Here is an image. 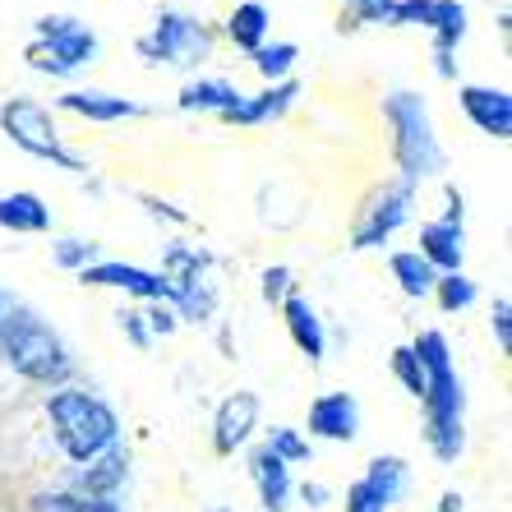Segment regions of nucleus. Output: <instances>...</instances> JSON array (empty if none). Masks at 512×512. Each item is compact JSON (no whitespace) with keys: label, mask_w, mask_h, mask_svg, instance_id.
<instances>
[{"label":"nucleus","mask_w":512,"mask_h":512,"mask_svg":"<svg viewBox=\"0 0 512 512\" xmlns=\"http://www.w3.org/2000/svg\"><path fill=\"white\" fill-rule=\"evenodd\" d=\"M125 471H130V453L116 443V448L93 457V462L74 476V494H79V499H111V494L125 485Z\"/></svg>","instance_id":"6ab92c4d"},{"label":"nucleus","mask_w":512,"mask_h":512,"mask_svg":"<svg viewBox=\"0 0 512 512\" xmlns=\"http://www.w3.org/2000/svg\"><path fill=\"white\" fill-rule=\"evenodd\" d=\"M240 97H245V93H240L236 84H227V79H190V84L180 88L176 107H180V111H190V116H194V111H199V116H203V111L222 116V111L236 107Z\"/></svg>","instance_id":"4be33fe9"},{"label":"nucleus","mask_w":512,"mask_h":512,"mask_svg":"<svg viewBox=\"0 0 512 512\" xmlns=\"http://www.w3.org/2000/svg\"><path fill=\"white\" fill-rule=\"evenodd\" d=\"M259 296L268 300V305H282L286 296H291V268L286 263H268L259 273Z\"/></svg>","instance_id":"c756f323"},{"label":"nucleus","mask_w":512,"mask_h":512,"mask_svg":"<svg viewBox=\"0 0 512 512\" xmlns=\"http://www.w3.org/2000/svg\"><path fill=\"white\" fill-rule=\"evenodd\" d=\"M296 97H300L296 79H286V84H268L263 93L240 97L231 111H222V120H227V125H240V130H254V125H268V120L286 116V111L296 107Z\"/></svg>","instance_id":"4468645a"},{"label":"nucleus","mask_w":512,"mask_h":512,"mask_svg":"<svg viewBox=\"0 0 512 512\" xmlns=\"http://www.w3.org/2000/svg\"><path fill=\"white\" fill-rule=\"evenodd\" d=\"M420 259L434 268V273H462V259H466V231L453 227V222H425L420 227Z\"/></svg>","instance_id":"f3484780"},{"label":"nucleus","mask_w":512,"mask_h":512,"mask_svg":"<svg viewBox=\"0 0 512 512\" xmlns=\"http://www.w3.org/2000/svg\"><path fill=\"white\" fill-rule=\"evenodd\" d=\"M47 420H51V434H56L60 453L79 466H88L93 457L116 448V439H120V416L97 393H84V388H60V393H51Z\"/></svg>","instance_id":"20e7f679"},{"label":"nucleus","mask_w":512,"mask_h":512,"mask_svg":"<svg viewBox=\"0 0 512 512\" xmlns=\"http://www.w3.org/2000/svg\"><path fill=\"white\" fill-rule=\"evenodd\" d=\"M88 499L79 494H37L33 499V512H84Z\"/></svg>","instance_id":"473e14b6"},{"label":"nucleus","mask_w":512,"mask_h":512,"mask_svg":"<svg viewBox=\"0 0 512 512\" xmlns=\"http://www.w3.org/2000/svg\"><path fill=\"white\" fill-rule=\"evenodd\" d=\"M254 429H259V397H254L250 388H236L231 397H222V406H217V416H213V448L217 453L231 457L236 448H245Z\"/></svg>","instance_id":"f8f14e48"},{"label":"nucleus","mask_w":512,"mask_h":512,"mask_svg":"<svg viewBox=\"0 0 512 512\" xmlns=\"http://www.w3.org/2000/svg\"><path fill=\"white\" fill-rule=\"evenodd\" d=\"M60 111H70V116H84L93 120V125H116V120H130L139 116V102H130V97L120 93H107V88H70V93L56 97Z\"/></svg>","instance_id":"2eb2a0df"},{"label":"nucleus","mask_w":512,"mask_h":512,"mask_svg":"<svg viewBox=\"0 0 512 512\" xmlns=\"http://www.w3.org/2000/svg\"><path fill=\"white\" fill-rule=\"evenodd\" d=\"M305 429L314 439L328 443H351L360 434V402L351 393H319L310 402V416H305Z\"/></svg>","instance_id":"ddd939ff"},{"label":"nucleus","mask_w":512,"mask_h":512,"mask_svg":"<svg viewBox=\"0 0 512 512\" xmlns=\"http://www.w3.org/2000/svg\"><path fill=\"white\" fill-rule=\"evenodd\" d=\"M439 512H462V494H457V489H448V494L439 499Z\"/></svg>","instance_id":"58836bf2"},{"label":"nucleus","mask_w":512,"mask_h":512,"mask_svg":"<svg viewBox=\"0 0 512 512\" xmlns=\"http://www.w3.org/2000/svg\"><path fill=\"white\" fill-rule=\"evenodd\" d=\"M296 60H300L296 42H263V47L254 51V70H259L268 84H286L291 70H296Z\"/></svg>","instance_id":"b1692460"},{"label":"nucleus","mask_w":512,"mask_h":512,"mask_svg":"<svg viewBox=\"0 0 512 512\" xmlns=\"http://www.w3.org/2000/svg\"><path fill=\"white\" fill-rule=\"evenodd\" d=\"M143 319H148V337H171V333H176V323H180L171 305H153Z\"/></svg>","instance_id":"72a5a7b5"},{"label":"nucleus","mask_w":512,"mask_h":512,"mask_svg":"<svg viewBox=\"0 0 512 512\" xmlns=\"http://www.w3.org/2000/svg\"><path fill=\"white\" fill-rule=\"evenodd\" d=\"M420 370H425V443L439 462H457L466 448V388L457 379L453 351H448V337L439 328H425V333L411 342Z\"/></svg>","instance_id":"f257e3e1"},{"label":"nucleus","mask_w":512,"mask_h":512,"mask_svg":"<svg viewBox=\"0 0 512 512\" xmlns=\"http://www.w3.org/2000/svg\"><path fill=\"white\" fill-rule=\"evenodd\" d=\"M51 263H56V268H70V273H84L88 263H97V245L93 240H79V236H65L51 245Z\"/></svg>","instance_id":"bb28decb"},{"label":"nucleus","mask_w":512,"mask_h":512,"mask_svg":"<svg viewBox=\"0 0 512 512\" xmlns=\"http://www.w3.org/2000/svg\"><path fill=\"white\" fill-rule=\"evenodd\" d=\"M393 10H397V0H346V19H351V28L393 24Z\"/></svg>","instance_id":"c85d7f7f"},{"label":"nucleus","mask_w":512,"mask_h":512,"mask_svg":"<svg viewBox=\"0 0 512 512\" xmlns=\"http://www.w3.org/2000/svg\"><path fill=\"white\" fill-rule=\"evenodd\" d=\"M393 374H397V383H402L406 393L416 397H425V370H420V360H416V351L411 346H397L393 351Z\"/></svg>","instance_id":"cd10ccee"},{"label":"nucleus","mask_w":512,"mask_h":512,"mask_svg":"<svg viewBox=\"0 0 512 512\" xmlns=\"http://www.w3.org/2000/svg\"><path fill=\"white\" fill-rule=\"evenodd\" d=\"M466 120L476 125L489 139H512V93L508 88H489V84H462L457 88Z\"/></svg>","instance_id":"9b49d317"},{"label":"nucleus","mask_w":512,"mask_h":512,"mask_svg":"<svg viewBox=\"0 0 512 512\" xmlns=\"http://www.w3.org/2000/svg\"><path fill=\"white\" fill-rule=\"evenodd\" d=\"M393 28H425L434 37V74L457 79L453 51L466 37V5L462 0H397Z\"/></svg>","instance_id":"6e6552de"},{"label":"nucleus","mask_w":512,"mask_h":512,"mask_svg":"<svg viewBox=\"0 0 512 512\" xmlns=\"http://www.w3.org/2000/svg\"><path fill=\"white\" fill-rule=\"evenodd\" d=\"M434 296H439L443 314H462V310H471V305H476L480 286L471 282L466 273H443L439 282H434Z\"/></svg>","instance_id":"393cba45"},{"label":"nucleus","mask_w":512,"mask_h":512,"mask_svg":"<svg viewBox=\"0 0 512 512\" xmlns=\"http://www.w3.org/2000/svg\"><path fill=\"white\" fill-rule=\"evenodd\" d=\"M84 512H125V508H120L116 499H88V503H84Z\"/></svg>","instance_id":"4c0bfd02"},{"label":"nucleus","mask_w":512,"mask_h":512,"mask_svg":"<svg viewBox=\"0 0 512 512\" xmlns=\"http://www.w3.org/2000/svg\"><path fill=\"white\" fill-rule=\"evenodd\" d=\"M116 319H120V328H125V337H130L134 346H148V342H153V337H148V323H143L139 310H120Z\"/></svg>","instance_id":"f704fd0d"},{"label":"nucleus","mask_w":512,"mask_h":512,"mask_svg":"<svg viewBox=\"0 0 512 512\" xmlns=\"http://www.w3.org/2000/svg\"><path fill=\"white\" fill-rule=\"evenodd\" d=\"M0 365H10L28 383H47V388H60L74 374L70 346L60 342L56 328L33 310L0 314Z\"/></svg>","instance_id":"f03ea898"},{"label":"nucleus","mask_w":512,"mask_h":512,"mask_svg":"<svg viewBox=\"0 0 512 512\" xmlns=\"http://www.w3.org/2000/svg\"><path fill=\"white\" fill-rule=\"evenodd\" d=\"M388 268H393V282H397V291H402V296H411V300L434 296L439 273H434V268H429L416 250H397L393 259H388Z\"/></svg>","instance_id":"5701e85b"},{"label":"nucleus","mask_w":512,"mask_h":512,"mask_svg":"<svg viewBox=\"0 0 512 512\" xmlns=\"http://www.w3.org/2000/svg\"><path fill=\"white\" fill-rule=\"evenodd\" d=\"M263 448L277 457V462H310V439L300 434V429H291V425H273L268 429V439H263Z\"/></svg>","instance_id":"a878e982"},{"label":"nucleus","mask_w":512,"mask_h":512,"mask_svg":"<svg viewBox=\"0 0 512 512\" xmlns=\"http://www.w3.org/2000/svg\"><path fill=\"white\" fill-rule=\"evenodd\" d=\"M0 314H5V296H0Z\"/></svg>","instance_id":"ea45409f"},{"label":"nucleus","mask_w":512,"mask_h":512,"mask_svg":"<svg viewBox=\"0 0 512 512\" xmlns=\"http://www.w3.org/2000/svg\"><path fill=\"white\" fill-rule=\"evenodd\" d=\"M489 328L499 337V351H512V300L508 296H499L489 305Z\"/></svg>","instance_id":"2f4dec72"},{"label":"nucleus","mask_w":512,"mask_h":512,"mask_svg":"<svg viewBox=\"0 0 512 512\" xmlns=\"http://www.w3.org/2000/svg\"><path fill=\"white\" fill-rule=\"evenodd\" d=\"M84 286H107V291H125L134 300H148V305H171V286L162 273L153 268H139V263H120V259H97L79 273Z\"/></svg>","instance_id":"9d476101"},{"label":"nucleus","mask_w":512,"mask_h":512,"mask_svg":"<svg viewBox=\"0 0 512 512\" xmlns=\"http://www.w3.org/2000/svg\"><path fill=\"white\" fill-rule=\"evenodd\" d=\"M300 499L310 503V508H323V503H328V489H323L319 480H305V485H300Z\"/></svg>","instance_id":"e433bc0d"},{"label":"nucleus","mask_w":512,"mask_h":512,"mask_svg":"<svg viewBox=\"0 0 512 512\" xmlns=\"http://www.w3.org/2000/svg\"><path fill=\"white\" fill-rule=\"evenodd\" d=\"M282 319H286V333H291V342H296V351L310 365H319L323 360V351H328V333H323V319H319V310H314L305 296H291L282 300Z\"/></svg>","instance_id":"a211bd4d"},{"label":"nucleus","mask_w":512,"mask_h":512,"mask_svg":"<svg viewBox=\"0 0 512 512\" xmlns=\"http://www.w3.org/2000/svg\"><path fill=\"white\" fill-rule=\"evenodd\" d=\"M0 130H5V139L14 143V148H24L28 157H42V162H51V167L60 171H88L84 157H74L65 143H60V130L56 120H51V111L42 107V102H33V97H10L5 107H0Z\"/></svg>","instance_id":"0eeeda50"},{"label":"nucleus","mask_w":512,"mask_h":512,"mask_svg":"<svg viewBox=\"0 0 512 512\" xmlns=\"http://www.w3.org/2000/svg\"><path fill=\"white\" fill-rule=\"evenodd\" d=\"M213 512H231V508H213Z\"/></svg>","instance_id":"a19ab883"},{"label":"nucleus","mask_w":512,"mask_h":512,"mask_svg":"<svg viewBox=\"0 0 512 512\" xmlns=\"http://www.w3.org/2000/svg\"><path fill=\"white\" fill-rule=\"evenodd\" d=\"M102 51L97 33L70 14H47L37 19V37L28 42L24 60L33 65L37 74H51V79H74L79 70H88Z\"/></svg>","instance_id":"39448f33"},{"label":"nucleus","mask_w":512,"mask_h":512,"mask_svg":"<svg viewBox=\"0 0 512 512\" xmlns=\"http://www.w3.org/2000/svg\"><path fill=\"white\" fill-rule=\"evenodd\" d=\"M411 208H416V185L402 176L383 180L379 190L365 199L356 227H351V250H383L397 236V227L411 222Z\"/></svg>","instance_id":"1a4fd4ad"},{"label":"nucleus","mask_w":512,"mask_h":512,"mask_svg":"<svg viewBox=\"0 0 512 512\" xmlns=\"http://www.w3.org/2000/svg\"><path fill=\"white\" fill-rule=\"evenodd\" d=\"M383 120L393 130V162L402 171V180L420 185V180H434L448 171V148H443L439 130H434V116H429V102L420 93H397L383 97Z\"/></svg>","instance_id":"7ed1b4c3"},{"label":"nucleus","mask_w":512,"mask_h":512,"mask_svg":"<svg viewBox=\"0 0 512 512\" xmlns=\"http://www.w3.org/2000/svg\"><path fill=\"white\" fill-rule=\"evenodd\" d=\"M245 466H250V480L254 489H259V503L268 512H286V503H291V494H296V485H291V466L277 462L268 448H250V457H245Z\"/></svg>","instance_id":"dca6fc26"},{"label":"nucleus","mask_w":512,"mask_h":512,"mask_svg":"<svg viewBox=\"0 0 512 512\" xmlns=\"http://www.w3.org/2000/svg\"><path fill=\"white\" fill-rule=\"evenodd\" d=\"M268 28H273V14H268V5L263 0H240L236 10L227 14V37L236 51H259L263 42H268Z\"/></svg>","instance_id":"412c9836"},{"label":"nucleus","mask_w":512,"mask_h":512,"mask_svg":"<svg viewBox=\"0 0 512 512\" xmlns=\"http://www.w3.org/2000/svg\"><path fill=\"white\" fill-rule=\"evenodd\" d=\"M143 203H148V213H153V217H171V222H190V217H185V213H176L171 203L153 199V194H143Z\"/></svg>","instance_id":"c9c22d12"},{"label":"nucleus","mask_w":512,"mask_h":512,"mask_svg":"<svg viewBox=\"0 0 512 512\" xmlns=\"http://www.w3.org/2000/svg\"><path fill=\"white\" fill-rule=\"evenodd\" d=\"M0 227L14 236H42V231H51V208L33 190L0 194Z\"/></svg>","instance_id":"aec40b11"},{"label":"nucleus","mask_w":512,"mask_h":512,"mask_svg":"<svg viewBox=\"0 0 512 512\" xmlns=\"http://www.w3.org/2000/svg\"><path fill=\"white\" fill-rule=\"evenodd\" d=\"M346 512H393V508L379 499V489H374L370 480L360 476V480L346 485Z\"/></svg>","instance_id":"7c9ffc66"},{"label":"nucleus","mask_w":512,"mask_h":512,"mask_svg":"<svg viewBox=\"0 0 512 512\" xmlns=\"http://www.w3.org/2000/svg\"><path fill=\"white\" fill-rule=\"evenodd\" d=\"M148 65H171V70H194L203 60L213 56V33L208 24H199L194 14L185 10H162L153 19V28L134 42Z\"/></svg>","instance_id":"423d86ee"}]
</instances>
